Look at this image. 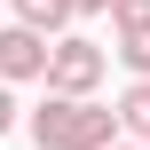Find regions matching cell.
<instances>
[{
	"mask_svg": "<svg viewBox=\"0 0 150 150\" xmlns=\"http://www.w3.org/2000/svg\"><path fill=\"white\" fill-rule=\"evenodd\" d=\"M16 127V95H8V79H0V134Z\"/></svg>",
	"mask_w": 150,
	"mask_h": 150,
	"instance_id": "8",
	"label": "cell"
},
{
	"mask_svg": "<svg viewBox=\"0 0 150 150\" xmlns=\"http://www.w3.org/2000/svg\"><path fill=\"white\" fill-rule=\"evenodd\" d=\"M79 16V0H16V24H32V32H63Z\"/></svg>",
	"mask_w": 150,
	"mask_h": 150,
	"instance_id": "4",
	"label": "cell"
},
{
	"mask_svg": "<svg viewBox=\"0 0 150 150\" xmlns=\"http://www.w3.org/2000/svg\"><path fill=\"white\" fill-rule=\"evenodd\" d=\"M119 134H127L119 103H95V95H55L47 87V103L32 111V142L40 150H111Z\"/></svg>",
	"mask_w": 150,
	"mask_h": 150,
	"instance_id": "1",
	"label": "cell"
},
{
	"mask_svg": "<svg viewBox=\"0 0 150 150\" xmlns=\"http://www.w3.org/2000/svg\"><path fill=\"white\" fill-rule=\"evenodd\" d=\"M103 8H111V0H79V16H103Z\"/></svg>",
	"mask_w": 150,
	"mask_h": 150,
	"instance_id": "9",
	"label": "cell"
},
{
	"mask_svg": "<svg viewBox=\"0 0 150 150\" xmlns=\"http://www.w3.org/2000/svg\"><path fill=\"white\" fill-rule=\"evenodd\" d=\"M111 150H150V142H111Z\"/></svg>",
	"mask_w": 150,
	"mask_h": 150,
	"instance_id": "10",
	"label": "cell"
},
{
	"mask_svg": "<svg viewBox=\"0 0 150 150\" xmlns=\"http://www.w3.org/2000/svg\"><path fill=\"white\" fill-rule=\"evenodd\" d=\"M47 55H55L47 32H32V24H8V32H0V79H8V87H16V79H47Z\"/></svg>",
	"mask_w": 150,
	"mask_h": 150,
	"instance_id": "3",
	"label": "cell"
},
{
	"mask_svg": "<svg viewBox=\"0 0 150 150\" xmlns=\"http://www.w3.org/2000/svg\"><path fill=\"white\" fill-rule=\"evenodd\" d=\"M111 55H119L134 79H150V16L142 24H119V47H111Z\"/></svg>",
	"mask_w": 150,
	"mask_h": 150,
	"instance_id": "5",
	"label": "cell"
},
{
	"mask_svg": "<svg viewBox=\"0 0 150 150\" xmlns=\"http://www.w3.org/2000/svg\"><path fill=\"white\" fill-rule=\"evenodd\" d=\"M47 87H55V95H95V87H103V47L79 40V32H63L55 55H47Z\"/></svg>",
	"mask_w": 150,
	"mask_h": 150,
	"instance_id": "2",
	"label": "cell"
},
{
	"mask_svg": "<svg viewBox=\"0 0 150 150\" xmlns=\"http://www.w3.org/2000/svg\"><path fill=\"white\" fill-rule=\"evenodd\" d=\"M119 127H127V134H142V142H150V79H134V87L119 95Z\"/></svg>",
	"mask_w": 150,
	"mask_h": 150,
	"instance_id": "6",
	"label": "cell"
},
{
	"mask_svg": "<svg viewBox=\"0 0 150 150\" xmlns=\"http://www.w3.org/2000/svg\"><path fill=\"white\" fill-rule=\"evenodd\" d=\"M150 16V0H111V24H142Z\"/></svg>",
	"mask_w": 150,
	"mask_h": 150,
	"instance_id": "7",
	"label": "cell"
}]
</instances>
